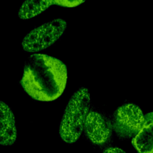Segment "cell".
<instances>
[{
	"instance_id": "6da1fadb",
	"label": "cell",
	"mask_w": 153,
	"mask_h": 153,
	"mask_svg": "<svg viewBox=\"0 0 153 153\" xmlns=\"http://www.w3.org/2000/svg\"><path fill=\"white\" fill-rule=\"evenodd\" d=\"M67 78V69L61 60L47 54H33L25 64L21 85L33 99L51 101L62 94Z\"/></svg>"
},
{
	"instance_id": "7a4b0ae2",
	"label": "cell",
	"mask_w": 153,
	"mask_h": 153,
	"mask_svg": "<svg viewBox=\"0 0 153 153\" xmlns=\"http://www.w3.org/2000/svg\"><path fill=\"white\" fill-rule=\"evenodd\" d=\"M90 103L89 91L80 88L71 97L62 118L59 133L67 143L75 142L84 129Z\"/></svg>"
},
{
	"instance_id": "3957f363",
	"label": "cell",
	"mask_w": 153,
	"mask_h": 153,
	"mask_svg": "<svg viewBox=\"0 0 153 153\" xmlns=\"http://www.w3.org/2000/svg\"><path fill=\"white\" fill-rule=\"evenodd\" d=\"M66 22L62 19H56L33 29L23 39L22 45L27 52L44 50L54 43L63 33Z\"/></svg>"
},
{
	"instance_id": "277c9868",
	"label": "cell",
	"mask_w": 153,
	"mask_h": 153,
	"mask_svg": "<svg viewBox=\"0 0 153 153\" xmlns=\"http://www.w3.org/2000/svg\"><path fill=\"white\" fill-rule=\"evenodd\" d=\"M145 115L139 106L127 103L119 107L114 114L113 127L121 137H134L142 129Z\"/></svg>"
},
{
	"instance_id": "5b68a950",
	"label": "cell",
	"mask_w": 153,
	"mask_h": 153,
	"mask_svg": "<svg viewBox=\"0 0 153 153\" xmlns=\"http://www.w3.org/2000/svg\"><path fill=\"white\" fill-rule=\"evenodd\" d=\"M84 128L89 139L96 144L105 142L111 134L109 123L102 115L94 111L88 112Z\"/></svg>"
},
{
	"instance_id": "8992f818",
	"label": "cell",
	"mask_w": 153,
	"mask_h": 153,
	"mask_svg": "<svg viewBox=\"0 0 153 153\" xmlns=\"http://www.w3.org/2000/svg\"><path fill=\"white\" fill-rule=\"evenodd\" d=\"M17 131L14 116L11 108L0 101V144L11 145L16 139Z\"/></svg>"
},
{
	"instance_id": "52a82bcc",
	"label": "cell",
	"mask_w": 153,
	"mask_h": 153,
	"mask_svg": "<svg viewBox=\"0 0 153 153\" xmlns=\"http://www.w3.org/2000/svg\"><path fill=\"white\" fill-rule=\"evenodd\" d=\"M132 143L138 153H153V112L145 115V123L133 137Z\"/></svg>"
},
{
	"instance_id": "ba28073f",
	"label": "cell",
	"mask_w": 153,
	"mask_h": 153,
	"mask_svg": "<svg viewBox=\"0 0 153 153\" xmlns=\"http://www.w3.org/2000/svg\"><path fill=\"white\" fill-rule=\"evenodd\" d=\"M53 4L54 1H26L20 7L18 16L22 19L33 17Z\"/></svg>"
},
{
	"instance_id": "9c48e42d",
	"label": "cell",
	"mask_w": 153,
	"mask_h": 153,
	"mask_svg": "<svg viewBox=\"0 0 153 153\" xmlns=\"http://www.w3.org/2000/svg\"><path fill=\"white\" fill-rule=\"evenodd\" d=\"M83 2L81 1H54V4L66 7H74Z\"/></svg>"
},
{
	"instance_id": "30bf717a",
	"label": "cell",
	"mask_w": 153,
	"mask_h": 153,
	"mask_svg": "<svg viewBox=\"0 0 153 153\" xmlns=\"http://www.w3.org/2000/svg\"><path fill=\"white\" fill-rule=\"evenodd\" d=\"M103 153H126L123 150L118 148H109L106 149Z\"/></svg>"
}]
</instances>
